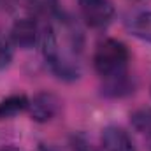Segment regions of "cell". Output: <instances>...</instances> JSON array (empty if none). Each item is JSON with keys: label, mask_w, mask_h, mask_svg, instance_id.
<instances>
[{"label": "cell", "mask_w": 151, "mask_h": 151, "mask_svg": "<svg viewBox=\"0 0 151 151\" xmlns=\"http://www.w3.org/2000/svg\"><path fill=\"white\" fill-rule=\"evenodd\" d=\"M28 99L25 95H11L4 100H0V119L12 118L16 114L28 109Z\"/></svg>", "instance_id": "cell-8"}, {"label": "cell", "mask_w": 151, "mask_h": 151, "mask_svg": "<svg viewBox=\"0 0 151 151\" xmlns=\"http://www.w3.org/2000/svg\"><path fill=\"white\" fill-rule=\"evenodd\" d=\"M125 27L134 37L151 42V11H137L127 16Z\"/></svg>", "instance_id": "cell-7"}, {"label": "cell", "mask_w": 151, "mask_h": 151, "mask_svg": "<svg viewBox=\"0 0 151 151\" xmlns=\"http://www.w3.org/2000/svg\"><path fill=\"white\" fill-rule=\"evenodd\" d=\"M28 113L34 121L47 123L60 113V99L53 93H47V91L37 93L28 102Z\"/></svg>", "instance_id": "cell-4"}, {"label": "cell", "mask_w": 151, "mask_h": 151, "mask_svg": "<svg viewBox=\"0 0 151 151\" xmlns=\"http://www.w3.org/2000/svg\"><path fill=\"white\" fill-rule=\"evenodd\" d=\"M102 146L106 151H137L132 137L121 127H106L102 132Z\"/></svg>", "instance_id": "cell-6"}, {"label": "cell", "mask_w": 151, "mask_h": 151, "mask_svg": "<svg viewBox=\"0 0 151 151\" xmlns=\"http://www.w3.org/2000/svg\"><path fill=\"white\" fill-rule=\"evenodd\" d=\"M130 60L128 47L116 39H106L102 40L93 55V67L97 74L104 79H109L114 76H119L127 70Z\"/></svg>", "instance_id": "cell-2"}, {"label": "cell", "mask_w": 151, "mask_h": 151, "mask_svg": "<svg viewBox=\"0 0 151 151\" xmlns=\"http://www.w3.org/2000/svg\"><path fill=\"white\" fill-rule=\"evenodd\" d=\"M81 151H97V150H93V148H83Z\"/></svg>", "instance_id": "cell-13"}, {"label": "cell", "mask_w": 151, "mask_h": 151, "mask_svg": "<svg viewBox=\"0 0 151 151\" xmlns=\"http://www.w3.org/2000/svg\"><path fill=\"white\" fill-rule=\"evenodd\" d=\"M42 55L56 77L76 81L81 76L83 35L70 18L53 14L42 32Z\"/></svg>", "instance_id": "cell-1"}, {"label": "cell", "mask_w": 151, "mask_h": 151, "mask_svg": "<svg viewBox=\"0 0 151 151\" xmlns=\"http://www.w3.org/2000/svg\"><path fill=\"white\" fill-rule=\"evenodd\" d=\"M130 123L135 128V132H139L146 139L148 148L151 150V107L137 109L135 113L130 116Z\"/></svg>", "instance_id": "cell-9"}, {"label": "cell", "mask_w": 151, "mask_h": 151, "mask_svg": "<svg viewBox=\"0 0 151 151\" xmlns=\"http://www.w3.org/2000/svg\"><path fill=\"white\" fill-rule=\"evenodd\" d=\"M0 151H21V150H18V148H14V146H7V148H2Z\"/></svg>", "instance_id": "cell-12"}, {"label": "cell", "mask_w": 151, "mask_h": 151, "mask_svg": "<svg viewBox=\"0 0 151 151\" xmlns=\"http://www.w3.org/2000/svg\"><path fill=\"white\" fill-rule=\"evenodd\" d=\"M12 40L4 35H0V69H7L12 62L14 49H12Z\"/></svg>", "instance_id": "cell-10"}, {"label": "cell", "mask_w": 151, "mask_h": 151, "mask_svg": "<svg viewBox=\"0 0 151 151\" xmlns=\"http://www.w3.org/2000/svg\"><path fill=\"white\" fill-rule=\"evenodd\" d=\"M39 28L34 18H18L11 27V40L14 46L28 49L37 42Z\"/></svg>", "instance_id": "cell-5"}, {"label": "cell", "mask_w": 151, "mask_h": 151, "mask_svg": "<svg viewBox=\"0 0 151 151\" xmlns=\"http://www.w3.org/2000/svg\"><path fill=\"white\" fill-rule=\"evenodd\" d=\"M32 9L40 14H56L58 0H28Z\"/></svg>", "instance_id": "cell-11"}, {"label": "cell", "mask_w": 151, "mask_h": 151, "mask_svg": "<svg viewBox=\"0 0 151 151\" xmlns=\"http://www.w3.org/2000/svg\"><path fill=\"white\" fill-rule=\"evenodd\" d=\"M83 19L91 28H106L114 19V5L111 0H77Z\"/></svg>", "instance_id": "cell-3"}]
</instances>
